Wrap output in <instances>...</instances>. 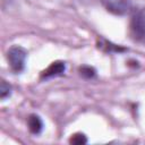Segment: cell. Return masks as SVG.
Masks as SVG:
<instances>
[{
	"instance_id": "obj_6",
	"label": "cell",
	"mask_w": 145,
	"mask_h": 145,
	"mask_svg": "<svg viewBox=\"0 0 145 145\" xmlns=\"http://www.w3.org/2000/svg\"><path fill=\"white\" fill-rule=\"evenodd\" d=\"M69 143L70 144H74V145H83V144H86L87 143V138L84 134L82 133H76L74 135H71L70 139H69Z\"/></svg>"
},
{
	"instance_id": "obj_8",
	"label": "cell",
	"mask_w": 145,
	"mask_h": 145,
	"mask_svg": "<svg viewBox=\"0 0 145 145\" xmlns=\"http://www.w3.org/2000/svg\"><path fill=\"white\" fill-rule=\"evenodd\" d=\"M79 72H80V75L84 78H93L95 76V74H96L95 69L92 68V67H89V66H83V67H80L79 68Z\"/></svg>"
},
{
	"instance_id": "obj_7",
	"label": "cell",
	"mask_w": 145,
	"mask_h": 145,
	"mask_svg": "<svg viewBox=\"0 0 145 145\" xmlns=\"http://www.w3.org/2000/svg\"><path fill=\"white\" fill-rule=\"evenodd\" d=\"M10 94H11V86L6 80H1V83H0V97H1V100H5L6 97L10 96Z\"/></svg>"
},
{
	"instance_id": "obj_1",
	"label": "cell",
	"mask_w": 145,
	"mask_h": 145,
	"mask_svg": "<svg viewBox=\"0 0 145 145\" xmlns=\"http://www.w3.org/2000/svg\"><path fill=\"white\" fill-rule=\"evenodd\" d=\"M26 56L27 52L24 48L15 45L11 46L8 50L7 53V59L8 62L10 65V68L15 71V72H20L23 71L24 67H25V60H26Z\"/></svg>"
},
{
	"instance_id": "obj_3",
	"label": "cell",
	"mask_w": 145,
	"mask_h": 145,
	"mask_svg": "<svg viewBox=\"0 0 145 145\" xmlns=\"http://www.w3.org/2000/svg\"><path fill=\"white\" fill-rule=\"evenodd\" d=\"M66 70V65L62 61H54L52 62L45 70L42 71L41 77L42 78H50V77H54V76H59L62 75Z\"/></svg>"
},
{
	"instance_id": "obj_4",
	"label": "cell",
	"mask_w": 145,
	"mask_h": 145,
	"mask_svg": "<svg viewBox=\"0 0 145 145\" xmlns=\"http://www.w3.org/2000/svg\"><path fill=\"white\" fill-rule=\"evenodd\" d=\"M27 125H28V129L31 130V133L37 135L42 131L43 129V122L42 119L36 116V114H31L27 119Z\"/></svg>"
},
{
	"instance_id": "obj_5",
	"label": "cell",
	"mask_w": 145,
	"mask_h": 145,
	"mask_svg": "<svg viewBox=\"0 0 145 145\" xmlns=\"http://www.w3.org/2000/svg\"><path fill=\"white\" fill-rule=\"evenodd\" d=\"M97 48L101 49L104 52H122V51H125L123 48H121L119 45H116V44H112L111 42H109L104 39H99Z\"/></svg>"
},
{
	"instance_id": "obj_9",
	"label": "cell",
	"mask_w": 145,
	"mask_h": 145,
	"mask_svg": "<svg viewBox=\"0 0 145 145\" xmlns=\"http://www.w3.org/2000/svg\"><path fill=\"white\" fill-rule=\"evenodd\" d=\"M137 15H138L139 20H140V23H142V26H143V28H144V31H145V9H143V10H140V11H137Z\"/></svg>"
},
{
	"instance_id": "obj_2",
	"label": "cell",
	"mask_w": 145,
	"mask_h": 145,
	"mask_svg": "<svg viewBox=\"0 0 145 145\" xmlns=\"http://www.w3.org/2000/svg\"><path fill=\"white\" fill-rule=\"evenodd\" d=\"M103 7L113 15H125L131 7V0H101Z\"/></svg>"
}]
</instances>
